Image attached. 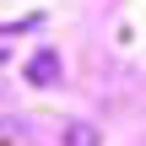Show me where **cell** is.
<instances>
[{"instance_id": "obj_2", "label": "cell", "mask_w": 146, "mask_h": 146, "mask_svg": "<svg viewBox=\"0 0 146 146\" xmlns=\"http://www.w3.org/2000/svg\"><path fill=\"white\" fill-rule=\"evenodd\" d=\"M60 146H103V135H98V125L76 119V125H65V135H60Z\"/></svg>"}, {"instance_id": "obj_1", "label": "cell", "mask_w": 146, "mask_h": 146, "mask_svg": "<svg viewBox=\"0 0 146 146\" xmlns=\"http://www.w3.org/2000/svg\"><path fill=\"white\" fill-rule=\"evenodd\" d=\"M22 76H27V87H60V54H54L49 43H38Z\"/></svg>"}]
</instances>
